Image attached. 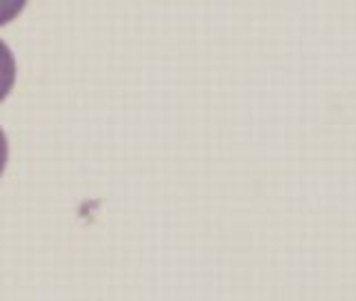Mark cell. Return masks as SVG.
Wrapping results in <instances>:
<instances>
[{"label":"cell","instance_id":"6da1fadb","mask_svg":"<svg viewBox=\"0 0 356 301\" xmlns=\"http://www.w3.org/2000/svg\"><path fill=\"white\" fill-rule=\"evenodd\" d=\"M16 81V61L7 45L0 40V103L7 98Z\"/></svg>","mask_w":356,"mask_h":301},{"label":"cell","instance_id":"7a4b0ae2","mask_svg":"<svg viewBox=\"0 0 356 301\" xmlns=\"http://www.w3.org/2000/svg\"><path fill=\"white\" fill-rule=\"evenodd\" d=\"M25 3H0V25H5L11 18H16Z\"/></svg>","mask_w":356,"mask_h":301},{"label":"cell","instance_id":"3957f363","mask_svg":"<svg viewBox=\"0 0 356 301\" xmlns=\"http://www.w3.org/2000/svg\"><path fill=\"white\" fill-rule=\"evenodd\" d=\"M7 165V139H5V132L0 130V174H3Z\"/></svg>","mask_w":356,"mask_h":301}]
</instances>
